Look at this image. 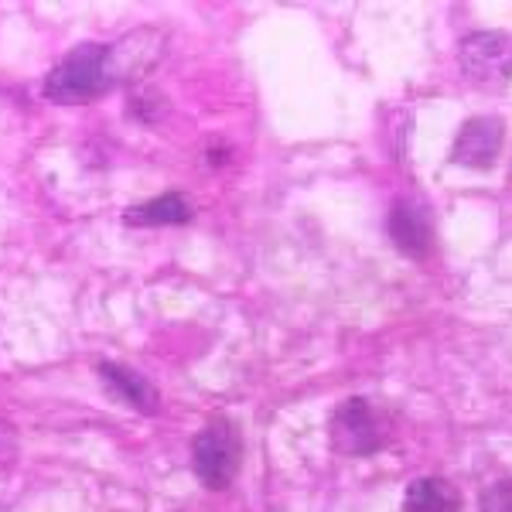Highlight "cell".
<instances>
[{"instance_id":"3","label":"cell","mask_w":512,"mask_h":512,"mask_svg":"<svg viewBox=\"0 0 512 512\" xmlns=\"http://www.w3.org/2000/svg\"><path fill=\"white\" fill-rule=\"evenodd\" d=\"M458 59L472 82L499 89L512 79V38L502 31H475L458 45Z\"/></svg>"},{"instance_id":"9","label":"cell","mask_w":512,"mask_h":512,"mask_svg":"<svg viewBox=\"0 0 512 512\" xmlns=\"http://www.w3.org/2000/svg\"><path fill=\"white\" fill-rule=\"evenodd\" d=\"M407 512H461V495L444 478H417L410 482L407 499H403Z\"/></svg>"},{"instance_id":"1","label":"cell","mask_w":512,"mask_h":512,"mask_svg":"<svg viewBox=\"0 0 512 512\" xmlns=\"http://www.w3.org/2000/svg\"><path fill=\"white\" fill-rule=\"evenodd\" d=\"M120 52L123 45H99V41L76 45L45 76L41 93H45V99L62 106L93 103V99L106 96L110 89H117L127 76H134L130 62H123Z\"/></svg>"},{"instance_id":"8","label":"cell","mask_w":512,"mask_h":512,"mask_svg":"<svg viewBox=\"0 0 512 512\" xmlns=\"http://www.w3.org/2000/svg\"><path fill=\"white\" fill-rule=\"evenodd\" d=\"M123 222L127 226H185V222H192V205L181 198V192H164L151 202L127 209Z\"/></svg>"},{"instance_id":"11","label":"cell","mask_w":512,"mask_h":512,"mask_svg":"<svg viewBox=\"0 0 512 512\" xmlns=\"http://www.w3.org/2000/svg\"><path fill=\"white\" fill-rule=\"evenodd\" d=\"M14 451H18V434H14L11 424H4V420H0V468L11 465Z\"/></svg>"},{"instance_id":"4","label":"cell","mask_w":512,"mask_h":512,"mask_svg":"<svg viewBox=\"0 0 512 512\" xmlns=\"http://www.w3.org/2000/svg\"><path fill=\"white\" fill-rule=\"evenodd\" d=\"M332 444L342 454H373L376 448H383L386 441V420L379 417V410L362 396H352L332 417Z\"/></svg>"},{"instance_id":"6","label":"cell","mask_w":512,"mask_h":512,"mask_svg":"<svg viewBox=\"0 0 512 512\" xmlns=\"http://www.w3.org/2000/svg\"><path fill=\"white\" fill-rule=\"evenodd\" d=\"M390 236L407 256H427L431 253V222H427L424 209H417L414 202H396L390 212Z\"/></svg>"},{"instance_id":"2","label":"cell","mask_w":512,"mask_h":512,"mask_svg":"<svg viewBox=\"0 0 512 512\" xmlns=\"http://www.w3.org/2000/svg\"><path fill=\"white\" fill-rule=\"evenodd\" d=\"M243 461V437L233 427V420L216 417L198 431L192 444V465L205 489H229Z\"/></svg>"},{"instance_id":"5","label":"cell","mask_w":512,"mask_h":512,"mask_svg":"<svg viewBox=\"0 0 512 512\" xmlns=\"http://www.w3.org/2000/svg\"><path fill=\"white\" fill-rule=\"evenodd\" d=\"M502 140H506V127H502L499 117H472L461 123L458 137H454V147H451V158L458 161L461 168L485 171L499 158Z\"/></svg>"},{"instance_id":"10","label":"cell","mask_w":512,"mask_h":512,"mask_svg":"<svg viewBox=\"0 0 512 512\" xmlns=\"http://www.w3.org/2000/svg\"><path fill=\"white\" fill-rule=\"evenodd\" d=\"M482 512H512V478H499L482 492Z\"/></svg>"},{"instance_id":"7","label":"cell","mask_w":512,"mask_h":512,"mask_svg":"<svg viewBox=\"0 0 512 512\" xmlns=\"http://www.w3.org/2000/svg\"><path fill=\"white\" fill-rule=\"evenodd\" d=\"M99 376H103L106 390L117 396V400L127 403V407L140 410V414H154V410H158L154 386L140 373H134V369L117 366V362H99Z\"/></svg>"}]
</instances>
